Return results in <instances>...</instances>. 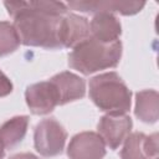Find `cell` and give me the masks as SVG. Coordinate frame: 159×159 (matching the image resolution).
I'll use <instances>...</instances> for the list:
<instances>
[{"label":"cell","mask_w":159,"mask_h":159,"mask_svg":"<svg viewBox=\"0 0 159 159\" xmlns=\"http://www.w3.org/2000/svg\"><path fill=\"white\" fill-rule=\"evenodd\" d=\"M89 97L107 114H125L130 108L132 92L117 72H107L89 80Z\"/></svg>","instance_id":"cell-3"},{"label":"cell","mask_w":159,"mask_h":159,"mask_svg":"<svg viewBox=\"0 0 159 159\" xmlns=\"http://www.w3.org/2000/svg\"><path fill=\"white\" fill-rule=\"evenodd\" d=\"M12 92V83L7 76L0 70V97H5Z\"/></svg>","instance_id":"cell-16"},{"label":"cell","mask_w":159,"mask_h":159,"mask_svg":"<svg viewBox=\"0 0 159 159\" xmlns=\"http://www.w3.org/2000/svg\"><path fill=\"white\" fill-rule=\"evenodd\" d=\"M155 159H157V158H155Z\"/></svg>","instance_id":"cell-19"},{"label":"cell","mask_w":159,"mask_h":159,"mask_svg":"<svg viewBox=\"0 0 159 159\" xmlns=\"http://www.w3.org/2000/svg\"><path fill=\"white\" fill-rule=\"evenodd\" d=\"M29 127V117L27 116H16L4 124L0 125V140L4 148H12L19 144Z\"/></svg>","instance_id":"cell-14"},{"label":"cell","mask_w":159,"mask_h":159,"mask_svg":"<svg viewBox=\"0 0 159 159\" xmlns=\"http://www.w3.org/2000/svg\"><path fill=\"white\" fill-rule=\"evenodd\" d=\"M132 118L127 114H106L99 119L98 134L111 149H117L130 134Z\"/></svg>","instance_id":"cell-5"},{"label":"cell","mask_w":159,"mask_h":159,"mask_svg":"<svg viewBox=\"0 0 159 159\" xmlns=\"http://www.w3.org/2000/svg\"><path fill=\"white\" fill-rule=\"evenodd\" d=\"M120 150L122 159H155L158 155V134L145 135L144 133H132L123 142Z\"/></svg>","instance_id":"cell-8"},{"label":"cell","mask_w":159,"mask_h":159,"mask_svg":"<svg viewBox=\"0 0 159 159\" xmlns=\"http://www.w3.org/2000/svg\"><path fill=\"white\" fill-rule=\"evenodd\" d=\"M21 41L14 26L7 21H0V56L12 53L20 46Z\"/></svg>","instance_id":"cell-15"},{"label":"cell","mask_w":159,"mask_h":159,"mask_svg":"<svg viewBox=\"0 0 159 159\" xmlns=\"http://www.w3.org/2000/svg\"><path fill=\"white\" fill-rule=\"evenodd\" d=\"M159 112V96L154 89L140 91L135 94V109L137 118L145 123H155L158 120Z\"/></svg>","instance_id":"cell-13"},{"label":"cell","mask_w":159,"mask_h":159,"mask_svg":"<svg viewBox=\"0 0 159 159\" xmlns=\"http://www.w3.org/2000/svg\"><path fill=\"white\" fill-rule=\"evenodd\" d=\"M122 56V42L119 40L103 43L91 36L73 47L68 55V65L83 75L101 70L113 68L119 63Z\"/></svg>","instance_id":"cell-2"},{"label":"cell","mask_w":159,"mask_h":159,"mask_svg":"<svg viewBox=\"0 0 159 159\" xmlns=\"http://www.w3.org/2000/svg\"><path fill=\"white\" fill-rule=\"evenodd\" d=\"M50 82L53 84L57 93L58 106H63L68 102L80 99L86 93L84 81L80 76L68 71L55 75Z\"/></svg>","instance_id":"cell-10"},{"label":"cell","mask_w":159,"mask_h":159,"mask_svg":"<svg viewBox=\"0 0 159 159\" xmlns=\"http://www.w3.org/2000/svg\"><path fill=\"white\" fill-rule=\"evenodd\" d=\"M7 12L21 43L48 50L61 48L60 22L67 12V5L60 1H5Z\"/></svg>","instance_id":"cell-1"},{"label":"cell","mask_w":159,"mask_h":159,"mask_svg":"<svg viewBox=\"0 0 159 159\" xmlns=\"http://www.w3.org/2000/svg\"><path fill=\"white\" fill-rule=\"evenodd\" d=\"M89 37V22L86 17L70 14L61 19L58 40L61 47H76Z\"/></svg>","instance_id":"cell-9"},{"label":"cell","mask_w":159,"mask_h":159,"mask_svg":"<svg viewBox=\"0 0 159 159\" xmlns=\"http://www.w3.org/2000/svg\"><path fill=\"white\" fill-rule=\"evenodd\" d=\"M25 99L34 114H47L58 106L57 93L50 81L34 83L26 88Z\"/></svg>","instance_id":"cell-7"},{"label":"cell","mask_w":159,"mask_h":159,"mask_svg":"<svg viewBox=\"0 0 159 159\" xmlns=\"http://www.w3.org/2000/svg\"><path fill=\"white\" fill-rule=\"evenodd\" d=\"M9 159H39V158L32 153H19V154H14Z\"/></svg>","instance_id":"cell-17"},{"label":"cell","mask_w":159,"mask_h":159,"mask_svg":"<svg viewBox=\"0 0 159 159\" xmlns=\"http://www.w3.org/2000/svg\"><path fill=\"white\" fill-rule=\"evenodd\" d=\"M4 157H5V148L0 140V159H4Z\"/></svg>","instance_id":"cell-18"},{"label":"cell","mask_w":159,"mask_h":159,"mask_svg":"<svg viewBox=\"0 0 159 159\" xmlns=\"http://www.w3.org/2000/svg\"><path fill=\"white\" fill-rule=\"evenodd\" d=\"M144 1H70L68 6L83 12H119L134 15L144 7Z\"/></svg>","instance_id":"cell-11"},{"label":"cell","mask_w":159,"mask_h":159,"mask_svg":"<svg viewBox=\"0 0 159 159\" xmlns=\"http://www.w3.org/2000/svg\"><path fill=\"white\" fill-rule=\"evenodd\" d=\"M67 139V132L55 119H42L35 128V149L43 157H56L62 153Z\"/></svg>","instance_id":"cell-4"},{"label":"cell","mask_w":159,"mask_h":159,"mask_svg":"<svg viewBox=\"0 0 159 159\" xmlns=\"http://www.w3.org/2000/svg\"><path fill=\"white\" fill-rule=\"evenodd\" d=\"M67 155L70 159H103L106 144L98 133L82 132L71 139Z\"/></svg>","instance_id":"cell-6"},{"label":"cell","mask_w":159,"mask_h":159,"mask_svg":"<svg viewBox=\"0 0 159 159\" xmlns=\"http://www.w3.org/2000/svg\"><path fill=\"white\" fill-rule=\"evenodd\" d=\"M120 34V22L112 12H97L89 22V36L99 42H114L118 40Z\"/></svg>","instance_id":"cell-12"}]
</instances>
